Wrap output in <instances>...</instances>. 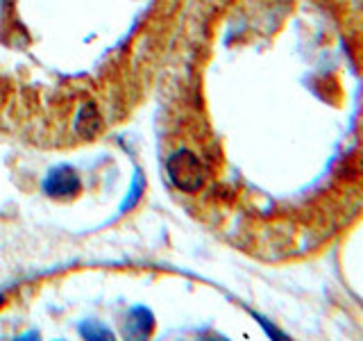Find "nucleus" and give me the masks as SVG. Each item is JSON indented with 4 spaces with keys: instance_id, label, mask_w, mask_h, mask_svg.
Masks as SVG:
<instances>
[{
    "instance_id": "obj_3",
    "label": "nucleus",
    "mask_w": 363,
    "mask_h": 341,
    "mask_svg": "<svg viewBox=\"0 0 363 341\" xmlns=\"http://www.w3.org/2000/svg\"><path fill=\"white\" fill-rule=\"evenodd\" d=\"M77 130L82 136H94L100 130V114L96 109V105H89L79 112V119H77Z\"/></svg>"
},
{
    "instance_id": "obj_2",
    "label": "nucleus",
    "mask_w": 363,
    "mask_h": 341,
    "mask_svg": "<svg viewBox=\"0 0 363 341\" xmlns=\"http://www.w3.org/2000/svg\"><path fill=\"white\" fill-rule=\"evenodd\" d=\"M43 189L45 193H50L52 198H68V196H75L79 191V178L75 175L73 168H55L52 173L45 178L43 182Z\"/></svg>"
},
{
    "instance_id": "obj_1",
    "label": "nucleus",
    "mask_w": 363,
    "mask_h": 341,
    "mask_svg": "<svg viewBox=\"0 0 363 341\" xmlns=\"http://www.w3.org/2000/svg\"><path fill=\"white\" fill-rule=\"evenodd\" d=\"M168 175L177 189L193 193L204 185L207 168L191 151H179L168 159Z\"/></svg>"
},
{
    "instance_id": "obj_4",
    "label": "nucleus",
    "mask_w": 363,
    "mask_h": 341,
    "mask_svg": "<svg viewBox=\"0 0 363 341\" xmlns=\"http://www.w3.org/2000/svg\"><path fill=\"white\" fill-rule=\"evenodd\" d=\"M139 314H141V310H134L132 314H130V321H128V328H130V332L132 335H139V337H143V335H147L152 330V321H145V323H141L139 321Z\"/></svg>"
}]
</instances>
